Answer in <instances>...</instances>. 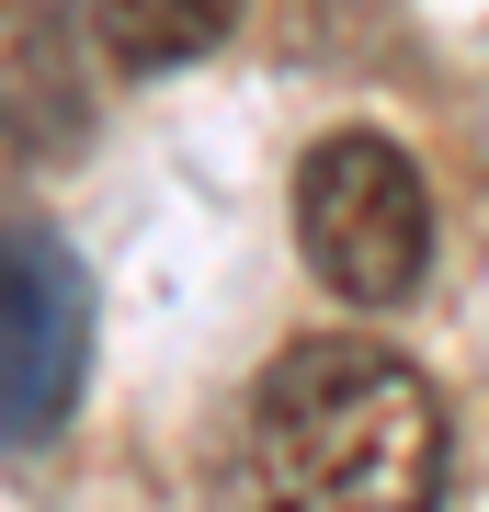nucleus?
<instances>
[{
  "mask_svg": "<svg viewBox=\"0 0 489 512\" xmlns=\"http://www.w3.org/2000/svg\"><path fill=\"white\" fill-rule=\"evenodd\" d=\"M262 512H444V399L387 342H296L251 399Z\"/></svg>",
  "mask_w": 489,
  "mask_h": 512,
  "instance_id": "nucleus-1",
  "label": "nucleus"
},
{
  "mask_svg": "<svg viewBox=\"0 0 489 512\" xmlns=\"http://www.w3.org/2000/svg\"><path fill=\"white\" fill-rule=\"evenodd\" d=\"M296 239H308V274L342 296V308H410L421 274H433V194H421V160L399 137H319L308 171H296Z\"/></svg>",
  "mask_w": 489,
  "mask_h": 512,
  "instance_id": "nucleus-2",
  "label": "nucleus"
},
{
  "mask_svg": "<svg viewBox=\"0 0 489 512\" xmlns=\"http://www.w3.org/2000/svg\"><path fill=\"white\" fill-rule=\"evenodd\" d=\"M0 137H12V148H69L80 137L69 35H57V12H35V0L0 12Z\"/></svg>",
  "mask_w": 489,
  "mask_h": 512,
  "instance_id": "nucleus-4",
  "label": "nucleus"
},
{
  "mask_svg": "<svg viewBox=\"0 0 489 512\" xmlns=\"http://www.w3.org/2000/svg\"><path fill=\"white\" fill-rule=\"evenodd\" d=\"M91 23H103V57L114 69H182V57H205L239 23V0H91Z\"/></svg>",
  "mask_w": 489,
  "mask_h": 512,
  "instance_id": "nucleus-5",
  "label": "nucleus"
},
{
  "mask_svg": "<svg viewBox=\"0 0 489 512\" xmlns=\"http://www.w3.org/2000/svg\"><path fill=\"white\" fill-rule=\"evenodd\" d=\"M91 387V274L35 205H0V444H57Z\"/></svg>",
  "mask_w": 489,
  "mask_h": 512,
  "instance_id": "nucleus-3",
  "label": "nucleus"
}]
</instances>
